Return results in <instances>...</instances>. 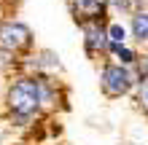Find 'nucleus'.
<instances>
[{
    "label": "nucleus",
    "mask_w": 148,
    "mask_h": 145,
    "mask_svg": "<svg viewBox=\"0 0 148 145\" xmlns=\"http://www.w3.org/2000/svg\"><path fill=\"white\" fill-rule=\"evenodd\" d=\"M5 102H8V110H11V113L38 116L40 113V102H38V83H35V78L24 75V78L14 81L11 86H8Z\"/></svg>",
    "instance_id": "1"
},
{
    "label": "nucleus",
    "mask_w": 148,
    "mask_h": 145,
    "mask_svg": "<svg viewBox=\"0 0 148 145\" xmlns=\"http://www.w3.org/2000/svg\"><path fill=\"white\" fill-rule=\"evenodd\" d=\"M135 73L129 70L127 65H105L100 73V86L105 91V97L116 99V97H124L129 94V89L135 86Z\"/></svg>",
    "instance_id": "2"
},
{
    "label": "nucleus",
    "mask_w": 148,
    "mask_h": 145,
    "mask_svg": "<svg viewBox=\"0 0 148 145\" xmlns=\"http://www.w3.org/2000/svg\"><path fill=\"white\" fill-rule=\"evenodd\" d=\"M32 43V32L22 22H0V48L3 51H24Z\"/></svg>",
    "instance_id": "3"
},
{
    "label": "nucleus",
    "mask_w": 148,
    "mask_h": 145,
    "mask_svg": "<svg viewBox=\"0 0 148 145\" xmlns=\"http://www.w3.org/2000/svg\"><path fill=\"white\" fill-rule=\"evenodd\" d=\"M81 30H84V46H86V54L89 57H100L110 48V38H108V27H102L100 19H89V22H81Z\"/></svg>",
    "instance_id": "4"
},
{
    "label": "nucleus",
    "mask_w": 148,
    "mask_h": 145,
    "mask_svg": "<svg viewBox=\"0 0 148 145\" xmlns=\"http://www.w3.org/2000/svg\"><path fill=\"white\" fill-rule=\"evenodd\" d=\"M70 8L75 14V22H89V19H102L108 3L105 0H73Z\"/></svg>",
    "instance_id": "5"
},
{
    "label": "nucleus",
    "mask_w": 148,
    "mask_h": 145,
    "mask_svg": "<svg viewBox=\"0 0 148 145\" xmlns=\"http://www.w3.org/2000/svg\"><path fill=\"white\" fill-rule=\"evenodd\" d=\"M38 83V102H40V108H51L57 102V94H54V83H51L46 75H38L35 78Z\"/></svg>",
    "instance_id": "6"
},
{
    "label": "nucleus",
    "mask_w": 148,
    "mask_h": 145,
    "mask_svg": "<svg viewBox=\"0 0 148 145\" xmlns=\"http://www.w3.org/2000/svg\"><path fill=\"white\" fill-rule=\"evenodd\" d=\"M132 35L140 43H148V14L145 11H137L132 16Z\"/></svg>",
    "instance_id": "7"
},
{
    "label": "nucleus",
    "mask_w": 148,
    "mask_h": 145,
    "mask_svg": "<svg viewBox=\"0 0 148 145\" xmlns=\"http://www.w3.org/2000/svg\"><path fill=\"white\" fill-rule=\"evenodd\" d=\"M108 51H113V54L119 57V65H127V67H129V65L137 62V54H135L132 48H127L124 43H113V40H110V48H108Z\"/></svg>",
    "instance_id": "8"
},
{
    "label": "nucleus",
    "mask_w": 148,
    "mask_h": 145,
    "mask_svg": "<svg viewBox=\"0 0 148 145\" xmlns=\"http://www.w3.org/2000/svg\"><path fill=\"white\" fill-rule=\"evenodd\" d=\"M137 83H140V86H137V102H140L143 110L148 113V78H140Z\"/></svg>",
    "instance_id": "9"
},
{
    "label": "nucleus",
    "mask_w": 148,
    "mask_h": 145,
    "mask_svg": "<svg viewBox=\"0 0 148 145\" xmlns=\"http://www.w3.org/2000/svg\"><path fill=\"white\" fill-rule=\"evenodd\" d=\"M108 38L113 40V43H124V38H127V30L121 27V24H110V27H108Z\"/></svg>",
    "instance_id": "10"
},
{
    "label": "nucleus",
    "mask_w": 148,
    "mask_h": 145,
    "mask_svg": "<svg viewBox=\"0 0 148 145\" xmlns=\"http://www.w3.org/2000/svg\"><path fill=\"white\" fill-rule=\"evenodd\" d=\"M8 3H22V0H8Z\"/></svg>",
    "instance_id": "11"
}]
</instances>
